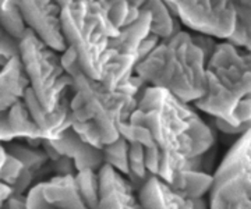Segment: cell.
Returning a JSON list of instances; mask_svg holds the SVG:
<instances>
[{
  "label": "cell",
  "instance_id": "1",
  "mask_svg": "<svg viewBox=\"0 0 251 209\" xmlns=\"http://www.w3.org/2000/svg\"><path fill=\"white\" fill-rule=\"evenodd\" d=\"M120 136L141 145L150 177L169 184L181 170H205L215 133L190 102L163 88L147 85Z\"/></svg>",
  "mask_w": 251,
  "mask_h": 209
},
{
  "label": "cell",
  "instance_id": "2",
  "mask_svg": "<svg viewBox=\"0 0 251 209\" xmlns=\"http://www.w3.org/2000/svg\"><path fill=\"white\" fill-rule=\"evenodd\" d=\"M62 59L73 78L72 128L85 142L99 149L116 141L122 124L128 120L147 87L145 82L134 75L125 85L109 88L81 70L70 47L62 52Z\"/></svg>",
  "mask_w": 251,
  "mask_h": 209
},
{
  "label": "cell",
  "instance_id": "3",
  "mask_svg": "<svg viewBox=\"0 0 251 209\" xmlns=\"http://www.w3.org/2000/svg\"><path fill=\"white\" fill-rule=\"evenodd\" d=\"M206 59L191 31L179 29L159 41L135 67L145 85L163 88L181 100L194 103L206 91Z\"/></svg>",
  "mask_w": 251,
  "mask_h": 209
},
{
  "label": "cell",
  "instance_id": "4",
  "mask_svg": "<svg viewBox=\"0 0 251 209\" xmlns=\"http://www.w3.org/2000/svg\"><path fill=\"white\" fill-rule=\"evenodd\" d=\"M251 95V52L219 41L206 63V91L193 105L232 124L237 103Z\"/></svg>",
  "mask_w": 251,
  "mask_h": 209
},
{
  "label": "cell",
  "instance_id": "5",
  "mask_svg": "<svg viewBox=\"0 0 251 209\" xmlns=\"http://www.w3.org/2000/svg\"><path fill=\"white\" fill-rule=\"evenodd\" d=\"M62 31L67 47L75 53L81 70L100 80L109 42L119 34L103 0H73L62 7Z\"/></svg>",
  "mask_w": 251,
  "mask_h": 209
},
{
  "label": "cell",
  "instance_id": "6",
  "mask_svg": "<svg viewBox=\"0 0 251 209\" xmlns=\"http://www.w3.org/2000/svg\"><path fill=\"white\" fill-rule=\"evenodd\" d=\"M20 59L32 90L46 110H53L73 90V78L66 70L62 52L54 50L27 29L20 39Z\"/></svg>",
  "mask_w": 251,
  "mask_h": 209
},
{
  "label": "cell",
  "instance_id": "7",
  "mask_svg": "<svg viewBox=\"0 0 251 209\" xmlns=\"http://www.w3.org/2000/svg\"><path fill=\"white\" fill-rule=\"evenodd\" d=\"M151 17L141 10L140 17L133 24L122 28L116 37L109 42V52L100 81L109 88H119L130 81L135 73L137 64L141 62V46L150 35Z\"/></svg>",
  "mask_w": 251,
  "mask_h": 209
},
{
  "label": "cell",
  "instance_id": "8",
  "mask_svg": "<svg viewBox=\"0 0 251 209\" xmlns=\"http://www.w3.org/2000/svg\"><path fill=\"white\" fill-rule=\"evenodd\" d=\"M236 0H181L175 6V14L188 31L227 41L236 25Z\"/></svg>",
  "mask_w": 251,
  "mask_h": 209
},
{
  "label": "cell",
  "instance_id": "9",
  "mask_svg": "<svg viewBox=\"0 0 251 209\" xmlns=\"http://www.w3.org/2000/svg\"><path fill=\"white\" fill-rule=\"evenodd\" d=\"M25 27L57 52L66 50L62 31V4L57 0H17Z\"/></svg>",
  "mask_w": 251,
  "mask_h": 209
},
{
  "label": "cell",
  "instance_id": "10",
  "mask_svg": "<svg viewBox=\"0 0 251 209\" xmlns=\"http://www.w3.org/2000/svg\"><path fill=\"white\" fill-rule=\"evenodd\" d=\"M41 145L53 161H57L59 158L70 159L75 172L85 169L99 170L103 164L102 149L85 142L72 127L67 128L62 136L53 141L42 139Z\"/></svg>",
  "mask_w": 251,
  "mask_h": 209
},
{
  "label": "cell",
  "instance_id": "11",
  "mask_svg": "<svg viewBox=\"0 0 251 209\" xmlns=\"http://www.w3.org/2000/svg\"><path fill=\"white\" fill-rule=\"evenodd\" d=\"M98 174L99 201L95 209H145L138 188L125 174L106 163Z\"/></svg>",
  "mask_w": 251,
  "mask_h": 209
},
{
  "label": "cell",
  "instance_id": "12",
  "mask_svg": "<svg viewBox=\"0 0 251 209\" xmlns=\"http://www.w3.org/2000/svg\"><path fill=\"white\" fill-rule=\"evenodd\" d=\"M73 92V90H72ZM72 92L54 108L53 110H46L38 100L31 88H28L24 95V102L34 118L35 124L41 130L42 139L53 141L62 136L67 128L72 127V112H70V99Z\"/></svg>",
  "mask_w": 251,
  "mask_h": 209
},
{
  "label": "cell",
  "instance_id": "13",
  "mask_svg": "<svg viewBox=\"0 0 251 209\" xmlns=\"http://www.w3.org/2000/svg\"><path fill=\"white\" fill-rule=\"evenodd\" d=\"M138 192L145 209H208L202 198L187 200L156 177H150Z\"/></svg>",
  "mask_w": 251,
  "mask_h": 209
},
{
  "label": "cell",
  "instance_id": "14",
  "mask_svg": "<svg viewBox=\"0 0 251 209\" xmlns=\"http://www.w3.org/2000/svg\"><path fill=\"white\" fill-rule=\"evenodd\" d=\"M212 176V187L230 177L251 179V126L234 141Z\"/></svg>",
  "mask_w": 251,
  "mask_h": 209
},
{
  "label": "cell",
  "instance_id": "15",
  "mask_svg": "<svg viewBox=\"0 0 251 209\" xmlns=\"http://www.w3.org/2000/svg\"><path fill=\"white\" fill-rule=\"evenodd\" d=\"M29 88L25 69L20 56H14L9 62L0 66V110H9L14 103L24 99Z\"/></svg>",
  "mask_w": 251,
  "mask_h": 209
},
{
  "label": "cell",
  "instance_id": "16",
  "mask_svg": "<svg viewBox=\"0 0 251 209\" xmlns=\"http://www.w3.org/2000/svg\"><path fill=\"white\" fill-rule=\"evenodd\" d=\"M212 183L214 176L209 173L201 170H181L176 173L168 186L187 200H197L202 198L204 194L211 191Z\"/></svg>",
  "mask_w": 251,
  "mask_h": 209
},
{
  "label": "cell",
  "instance_id": "17",
  "mask_svg": "<svg viewBox=\"0 0 251 209\" xmlns=\"http://www.w3.org/2000/svg\"><path fill=\"white\" fill-rule=\"evenodd\" d=\"M150 13L151 28L150 34L158 39H166L181 29V24L176 17L175 11L165 3V0H148L143 9Z\"/></svg>",
  "mask_w": 251,
  "mask_h": 209
},
{
  "label": "cell",
  "instance_id": "18",
  "mask_svg": "<svg viewBox=\"0 0 251 209\" xmlns=\"http://www.w3.org/2000/svg\"><path fill=\"white\" fill-rule=\"evenodd\" d=\"M3 145L6 148L7 154L18 159L25 169L31 170L34 174L39 172L41 169H44L46 163L50 161V158L46 154L44 146L32 145L29 142L24 144V142H21V139L20 141L14 139V141L6 142Z\"/></svg>",
  "mask_w": 251,
  "mask_h": 209
},
{
  "label": "cell",
  "instance_id": "19",
  "mask_svg": "<svg viewBox=\"0 0 251 209\" xmlns=\"http://www.w3.org/2000/svg\"><path fill=\"white\" fill-rule=\"evenodd\" d=\"M234 10L236 25L227 42L251 52V0H236Z\"/></svg>",
  "mask_w": 251,
  "mask_h": 209
},
{
  "label": "cell",
  "instance_id": "20",
  "mask_svg": "<svg viewBox=\"0 0 251 209\" xmlns=\"http://www.w3.org/2000/svg\"><path fill=\"white\" fill-rule=\"evenodd\" d=\"M128 148H130V144L123 136L119 137L116 141L100 148L102 155H103V163L112 166L117 172L125 174L126 177H128V173H130Z\"/></svg>",
  "mask_w": 251,
  "mask_h": 209
},
{
  "label": "cell",
  "instance_id": "21",
  "mask_svg": "<svg viewBox=\"0 0 251 209\" xmlns=\"http://www.w3.org/2000/svg\"><path fill=\"white\" fill-rule=\"evenodd\" d=\"M103 1L106 6L109 20L117 31L133 24L140 17L141 10L133 7L127 0H103Z\"/></svg>",
  "mask_w": 251,
  "mask_h": 209
},
{
  "label": "cell",
  "instance_id": "22",
  "mask_svg": "<svg viewBox=\"0 0 251 209\" xmlns=\"http://www.w3.org/2000/svg\"><path fill=\"white\" fill-rule=\"evenodd\" d=\"M75 183L81 197L85 202L87 208L95 209L99 201V174L98 170L85 169L78 170L75 174Z\"/></svg>",
  "mask_w": 251,
  "mask_h": 209
},
{
  "label": "cell",
  "instance_id": "23",
  "mask_svg": "<svg viewBox=\"0 0 251 209\" xmlns=\"http://www.w3.org/2000/svg\"><path fill=\"white\" fill-rule=\"evenodd\" d=\"M0 24L14 37L21 38L25 34L27 27L20 14L17 0H0Z\"/></svg>",
  "mask_w": 251,
  "mask_h": 209
},
{
  "label": "cell",
  "instance_id": "24",
  "mask_svg": "<svg viewBox=\"0 0 251 209\" xmlns=\"http://www.w3.org/2000/svg\"><path fill=\"white\" fill-rule=\"evenodd\" d=\"M20 39L21 38L14 37L0 24V66L14 56H20Z\"/></svg>",
  "mask_w": 251,
  "mask_h": 209
},
{
  "label": "cell",
  "instance_id": "25",
  "mask_svg": "<svg viewBox=\"0 0 251 209\" xmlns=\"http://www.w3.org/2000/svg\"><path fill=\"white\" fill-rule=\"evenodd\" d=\"M226 209H251V200L240 197L234 201L233 204H230Z\"/></svg>",
  "mask_w": 251,
  "mask_h": 209
},
{
  "label": "cell",
  "instance_id": "26",
  "mask_svg": "<svg viewBox=\"0 0 251 209\" xmlns=\"http://www.w3.org/2000/svg\"><path fill=\"white\" fill-rule=\"evenodd\" d=\"M11 195V190L6 184H0V204H3L4 201Z\"/></svg>",
  "mask_w": 251,
  "mask_h": 209
},
{
  "label": "cell",
  "instance_id": "27",
  "mask_svg": "<svg viewBox=\"0 0 251 209\" xmlns=\"http://www.w3.org/2000/svg\"><path fill=\"white\" fill-rule=\"evenodd\" d=\"M6 158H7L6 148H4V145L0 142V172H1V167H3V164H4V162H6Z\"/></svg>",
  "mask_w": 251,
  "mask_h": 209
},
{
  "label": "cell",
  "instance_id": "28",
  "mask_svg": "<svg viewBox=\"0 0 251 209\" xmlns=\"http://www.w3.org/2000/svg\"><path fill=\"white\" fill-rule=\"evenodd\" d=\"M133 7H135V9H138V10H141L143 9V6L148 1V0H127Z\"/></svg>",
  "mask_w": 251,
  "mask_h": 209
},
{
  "label": "cell",
  "instance_id": "29",
  "mask_svg": "<svg viewBox=\"0 0 251 209\" xmlns=\"http://www.w3.org/2000/svg\"><path fill=\"white\" fill-rule=\"evenodd\" d=\"M179 1H181V0H165V3H166V4H168V6H169L172 10L175 9V6H176Z\"/></svg>",
  "mask_w": 251,
  "mask_h": 209
},
{
  "label": "cell",
  "instance_id": "30",
  "mask_svg": "<svg viewBox=\"0 0 251 209\" xmlns=\"http://www.w3.org/2000/svg\"><path fill=\"white\" fill-rule=\"evenodd\" d=\"M62 6H64V4H67V3H70V1H73V0H57Z\"/></svg>",
  "mask_w": 251,
  "mask_h": 209
}]
</instances>
